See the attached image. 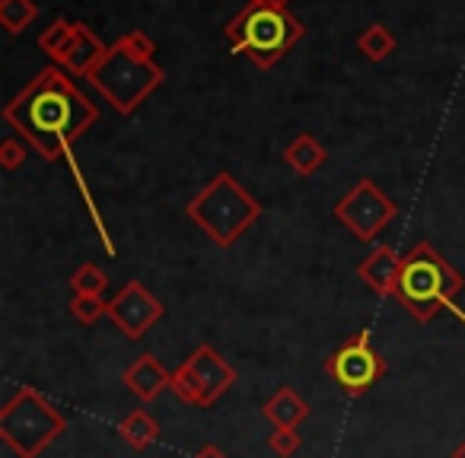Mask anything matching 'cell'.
I'll return each instance as SVG.
<instances>
[{"mask_svg": "<svg viewBox=\"0 0 465 458\" xmlns=\"http://www.w3.org/2000/svg\"><path fill=\"white\" fill-rule=\"evenodd\" d=\"M357 48H361V52L367 54L370 61H386L389 54L395 52V35L389 33L386 26L373 23V26H367L361 33V39H357Z\"/></svg>", "mask_w": 465, "mask_h": 458, "instance_id": "d6986e66", "label": "cell"}, {"mask_svg": "<svg viewBox=\"0 0 465 458\" xmlns=\"http://www.w3.org/2000/svg\"><path fill=\"white\" fill-rule=\"evenodd\" d=\"M284 162L293 169L297 175L310 179V175L319 172V166L325 162V147L316 141L312 134H297L284 150Z\"/></svg>", "mask_w": 465, "mask_h": 458, "instance_id": "9a60e30c", "label": "cell"}, {"mask_svg": "<svg viewBox=\"0 0 465 458\" xmlns=\"http://www.w3.org/2000/svg\"><path fill=\"white\" fill-rule=\"evenodd\" d=\"M64 430L67 417L33 385H20L0 407V439L20 458H39Z\"/></svg>", "mask_w": 465, "mask_h": 458, "instance_id": "8992f818", "label": "cell"}, {"mask_svg": "<svg viewBox=\"0 0 465 458\" xmlns=\"http://www.w3.org/2000/svg\"><path fill=\"white\" fill-rule=\"evenodd\" d=\"M462 274L430 242H418L411 252L401 255V274L392 299L414 322L427 325L443 309H452V299L462 293Z\"/></svg>", "mask_w": 465, "mask_h": 458, "instance_id": "3957f363", "label": "cell"}, {"mask_svg": "<svg viewBox=\"0 0 465 458\" xmlns=\"http://www.w3.org/2000/svg\"><path fill=\"white\" fill-rule=\"evenodd\" d=\"M185 213L198 229L211 236L213 246L230 248L262 217V204L230 172H220L204 191L194 194Z\"/></svg>", "mask_w": 465, "mask_h": 458, "instance_id": "277c9868", "label": "cell"}, {"mask_svg": "<svg viewBox=\"0 0 465 458\" xmlns=\"http://www.w3.org/2000/svg\"><path fill=\"white\" fill-rule=\"evenodd\" d=\"M122 382L128 385V392H134L137 398L147 404V401L160 398L169 385H173V373L156 360L153 354H141L128 369L122 373Z\"/></svg>", "mask_w": 465, "mask_h": 458, "instance_id": "7c38bea8", "label": "cell"}, {"mask_svg": "<svg viewBox=\"0 0 465 458\" xmlns=\"http://www.w3.org/2000/svg\"><path fill=\"white\" fill-rule=\"evenodd\" d=\"M325 375H331L338 388L351 398L367 395L382 375L389 373L386 360L380 350L373 347V335L370 331H357L348 341H341L329 356H325Z\"/></svg>", "mask_w": 465, "mask_h": 458, "instance_id": "ba28073f", "label": "cell"}, {"mask_svg": "<svg viewBox=\"0 0 465 458\" xmlns=\"http://www.w3.org/2000/svg\"><path fill=\"white\" fill-rule=\"evenodd\" d=\"M335 217L348 226V233L357 242H373L399 217V204L389 194H382L373 179H361L335 204Z\"/></svg>", "mask_w": 465, "mask_h": 458, "instance_id": "9c48e42d", "label": "cell"}, {"mask_svg": "<svg viewBox=\"0 0 465 458\" xmlns=\"http://www.w3.org/2000/svg\"><path fill=\"white\" fill-rule=\"evenodd\" d=\"M118 436L134 452H147L150 445L156 443V436H160V424H156L143 407H137V411H131L128 417L118 424Z\"/></svg>", "mask_w": 465, "mask_h": 458, "instance_id": "2e32d148", "label": "cell"}, {"mask_svg": "<svg viewBox=\"0 0 465 458\" xmlns=\"http://www.w3.org/2000/svg\"><path fill=\"white\" fill-rule=\"evenodd\" d=\"M109 54V48L103 45V39H99L96 33H93L90 26H84V23H77V42H74L71 54H67L64 67L74 73V77H90L93 67L99 64V61Z\"/></svg>", "mask_w": 465, "mask_h": 458, "instance_id": "5bb4252c", "label": "cell"}, {"mask_svg": "<svg viewBox=\"0 0 465 458\" xmlns=\"http://www.w3.org/2000/svg\"><path fill=\"white\" fill-rule=\"evenodd\" d=\"M23 162H26V147L20 141H14V137H7V141L0 143V166L7 169V172H14Z\"/></svg>", "mask_w": 465, "mask_h": 458, "instance_id": "603a6c76", "label": "cell"}, {"mask_svg": "<svg viewBox=\"0 0 465 458\" xmlns=\"http://www.w3.org/2000/svg\"><path fill=\"white\" fill-rule=\"evenodd\" d=\"M153 42L143 33H131L109 48L103 61L93 67L90 80L99 93L112 102V109L131 115L137 105L166 80L163 67L153 61Z\"/></svg>", "mask_w": 465, "mask_h": 458, "instance_id": "7a4b0ae2", "label": "cell"}, {"mask_svg": "<svg viewBox=\"0 0 465 458\" xmlns=\"http://www.w3.org/2000/svg\"><path fill=\"white\" fill-rule=\"evenodd\" d=\"M74 42H77V23H67V20H58L54 26H48L45 33L39 35V48L48 54V58L58 61V64L67 61Z\"/></svg>", "mask_w": 465, "mask_h": 458, "instance_id": "e0dca14e", "label": "cell"}, {"mask_svg": "<svg viewBox=\"0 0 465 458\" xmlns=\"http://www.w3.org/2000/svg\"><path fill=\"white\" fill-rule=\"evenodd\" d=\"M249 4H259V7H287L291 0H249Z\"/></svg>", "mask_w": 465, "mask_h": 458, "instance_id": "d4e9b609", "label": "cell"}, {"mask_svg": "<svg viewBox=\"0 0 465 458\" xmlns=\"http://www.w3.org/2000/svg\"><path fill=\"white\" fill-rule=\"evenodd\" d=\"M262 414H265V420L274 430H297V426L310 417V404H306L291 385H284L262 404Z\"/></svg>", "mask_w": 465, "mask_h": 458, "instance_id": "4fadbf2b", "label": "cell"}, {"mask_svg": "<svg viewBox=\"0 0 465 458\" xmlns=\"http://www.w3.org/2000/svg\"><path fill=\"white\" fill-rule=\"evenodd\" d=\"M240 382V373L211 347V344H198L179 369H173V385L169 392L188 407H213L220 395L230 392Z\"/></svg>", "mask_w": 465, "mask_h": 458, "instance_id": "52a82bcc", "label": "cell"}, {"mask_svg": "<svg viewBox=\"0 0 465 458\" xmlns=\"http://www.w3.org/2000/svg\"><path fill=\"white\" fill-rule=\"evenodd\" d=\"M96 118V105L58 67L42 71L4 109V122L20 137H26L29 147L48 162L71 160L74 141H80L93 128Z\"/></svg>", "mask_w": 465, "mask_h": 458, "instance_id": "6da1fadb", "label": "cell"}, {"mask_svg": "<svg viewBox=\"0 0 465 458\" xmlns=\"http://www.w3.org/2000/svg\"><path fill=\"white\" fill-rule=\"evenodd\" d=\"M192 458H226V452L220 449V445H213V443H207V445H201L198 452H194Z\"/></svg>", "mask_w": 465, "mask_h": 458, "instance_id": "cb8c5ba5", "label": "cell"}, {"mask_svg": "<svg viewBox=\"0 0 465 458\" xmlns=\"http://www.w3.org/2000/svg\"><path fill=\"white\" fill-rule=\"evenodd\" d=\"M452 458H465V439L456 445V449H452Z\"/></svg>", "mask_w": 465, "mask_h": 458, "instance_id": "484cf974", "label": "cell"}, {"mask_svg": "<svg viewBox=\"0 0 465 458\" xmlns=\"http://www.w3.org/2000/svg\"><path fill=\"white\" fill-rule=\"evenodd\" d=\"M300 445H303V439H300L297 430H274L268 436V449L278 458H293L300 452Z\"/></svg>", "mask_w": 465, "mask_h": 458, "instance_id": "7402d4cb", "label": "cell"}, {"mask_svg": "<svg viewBox=\"0 0 465 458\" xmlns=\"http://www.w3.org/2000/svg\"><path fill=\"white\" fill-rule=\"evenodd\" d=\"M303 35L306 26H300V20L287 7H259V4H249L226 26L230 45L246 54L259 71H272Z\"/></svg>", "mask_w": 465, "mask_h": 458, "instance_id": "5b68a950", "label": "cell"}, {"mask_svg": "<svg viewBox=\"0 0 465 458\" xmlns=\"http://www.w3.org/2000/svg\"><path fill=\"white\" fill-rule=\"evenodd\" d=\"M105 287H109V278H105V271H99L93 261H86V265H80L77 271L71 274V290L74 297H103Z\"/></svg>", "mask_w": 465, "mask_h": 458, "instance_id": "ffe728a7", "label": "cell"}, {"mask_svg": "<svg viewBox=\"0 0 465 458\" xmlns=\"http://www.w3.org/2000/svg\"><path fill=\"white\" fill-rule=\"evenodd\" d=\"M401 274V255L392 246H376L367 258L357 265V278L376 293V297H395V287H399Z\"/></svg>", "mask_w": 465, "mask_h": 458, "instance_id": "8fae6325", "label": "cell"}, {"mask_svg": "<svg viewBox=\"0 0 465 458\" xmlns=\"http://www.w3.org/2000/svg\"><path fill=\"white\" fill-rule=\"evenodd\" d=\"M163 316H166V306H163L141 280H128V284L109 299L112 325H115L128 341H141Z\"/></svg>", "mask_w": 465, "mask_h": 458, "instance_id": "30bf717a", "label": "cell"}, {"mask_svg": "<svg viewBox=\"0 0 465 458\" xmlns=\"http://www.w3.org/2000/svg\"><path fill=\"white\" fill-rule=\"evenodd\" d=\"M71 316L80 325H96L103 316H109V303L103 297H74L71 299Z\"/></svg>", "mask_w": 465, "mask_h": 458, "instance_id": "44dd1931", "label": "cell"}, {"mask_svg": "<svg viewBox=\"0 0 465 458\" xmlns=\"http://www.w3.org/2000/svg\"><path fill=\"white\" fill-rule=\"evenodd\" d=\"M35 16H39L35 0H0V26L10 35H20Z\"/></svg>", "mask_w": 465, "mask_h": 458, "instance_id": "ac0fdd59", "label": "cell"}]
</instances>
